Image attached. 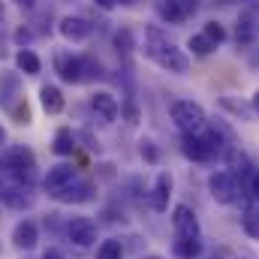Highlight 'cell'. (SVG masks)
<instances>
[{"mask_svg":"<svg viewBox=\"0 0 259 259\" xmlns=\"http://www.w3.org/2000/svg\"><path fill=\"white\" fill-rule=\"evenodd\" d=\"M145 36H148L145 52H148V58L160 66V69L175 72V75H184V72L190 69V58H187L175 42H169V36H166L160 27H148Z\"/></svg>","mask_w":259,"mask_h":259,"instance_id":"obj_1","label":"cell"},{"mask_svg":"<svg viewBox=\"0 0 259 259\" xmlns=\"http://www.w3.org/2000/svg\"><path fill=\"white\" fill-rule=\"evenodd\" d=\"M220 145H223V139H220L217 130H208V133H202V136H196V133H184L181 151H184V157L193 160V163H208V160L217 157Z\"/></svg>","mask_w":259,"mask_h":259,"instance_id":"obj_2","label":"cell"},{"mask_svg":"<svg viewBox=\"0 0 259 259\" xmlns=\"http://www.w3.org/2000/svg\"><path fill=\"white\" fill-rule=\"evenodd\" d=\"M169 115H172L175 127L181 130V133H199V130L205 127V109L199 103H193V100H175L172 109H169Z\"/></svg>","mask_w":259,"mask_h":259,"instance_id":"obj_3","label":"cell"},{"mask_svg":"<svg viewBox=\"0 0 259 259\" xmlns=\"http://www.w3.org/2000/svg\"><path fill=\"white\" fill-rule=\"evenodd\" d=\"M208 190L214 196V202L232 205L238 199V178H235V172H214L208 178Z\"/></svg>","mask_w":259,"mask_h":259,"instance_id":"obj_4","label":"cell"},{"mask_svg":"<svg viewBox=\"0 0 259 259\" xmlns=\"http://www.w3.org/2000/svg\"><path fill=\"white\" fill-rule=\"evenodd\" d=\"M199 9V0H160L157 3V15L166 21V24H181L187 21Z\"/></svg>","mask_w":259,"mask_h":259,"instance_id":"obj_5","label":"cell"},{"mask_svg":"<svg viewBox=\"0 0 259 259\" xmlns=\"http://www.w3.org/2000/svg\"><path fill=\"white\" fill-rule=\"evenodd\" d=\"M66 235H69L72 244H78V247H91V244L97 241V223H94L91 217H72L69 226H66Z\"/></svg>","mask_w":259,"mask_h":259,"instance_id":"obj_6","label":"cell"},{"mask_svg":"<svg viewBox=\"0 0 259 259\" xmlns=\"http://www.w3.org/2000/svg\"><path fill=\"white\" fill-rule=\"evenodd\" d=\"M172 226H175L178 238H199V220H196L193 208H187V205H178L172 211Z\"/></svg>","mask_w":259,"mask_h":259,"instance_id":"obj_7","label":"cell"},{"mask_svg":"<svg viewBox=\"0 0 259 259\" xmlns=\"http://www.w3.org/2000/svg\"><path fill=\"white\" fill-rule=\"evenodd\" d=\"M58 202H88V199H94V184L91 181H69L66 187H61L58 193H52Z\"/></svg>","mask_w":259,"mask_h":259,"instance_id":"obj_8","label":"cell"},{"mask_svg":"<svg viewBox=\"0 0 259 259\" xmlns=\"http://www.w3.org/2000/svg\"><path fill=\"white\" fill-rule=\"evenodd\" d=\"M91 106H94V112H97L103 121H109V124H112V121L118 118V112H121L115 94H109V91H97V94L91 97Z\"/></svg>","mask_w":259,"mask_h":259,"instance_id":"obj_9","label":"cell"},{"mask_svg":"<svg viewBox=\"0 0 259 259\" xmlns=\"http://www.w3.org/2000/svg\"><path fill=\"white\" fill-rule=\"evenodd\" d=\"M169 196H172V175L160 172L157 181H154V190H151V208L154 211H166L169 208Z\"/></svg>","mask_w":259,"mask_h":259,"instance_id":"obj_10","label":"cell"},{"mask_svg":"<svg viewBox=\"0 0 259 259\" xmlns=\"http://www.w3.org/2000/svg\"><path fill=\"white\" fill-rule=\"evenodd\" d=\"M72 178H75V169H72L69 163H58V166H52V169H49V175L42 178V184H46V190H49V193H58V190L66 187Z\"/></svg>","mask_w":259,"mask_h":259,"instance_id":"obj_11","label":"cell"},{"mask_svg":"<svg viewBox=\"0 0 259 259\" xmlns=\"http://www.w3.org/2000/svg\"><path fill=\"white\" fill-rule=\"evenodd\" d=\"M61 33L72 42H84L91 36V24L81 15H66V18H61Z\"/></svg>","mask_w":259,"mask_h":259,"instance_id":"obj_12","label":"cell"},{"mask_svg":"<svg viewBox=\"0 0 259 259\" xmlns=\"http://www.w3.org/2000/svg\"><path fill=\"white\" fill-rule=\"evenodd\" d=\"M55 66H58V72H61L64 81H69V84H78V81H81V64H78V58H72V55H58V58H55Z\"/></svg>","mask_w":259,"mask_h":259,"instance_id":"obj_13","label":"cell"},{"mask_svg":"<svg viewBox=\"0 0 259 259\" xmlns=\"http://www.w3.org/2000/svg\"><path fill=\"white\" fill-rule=\"evenodd\" d=\"M39 100H42V109H46L49 115H58V112L64 109V94H61V88H55V84H46V88L39 91Z\"/></svg>","mask_w":259,"mask_h":259,"instance_id":"obj_14","label":"cell"},{"mask_svg":"<svg viewBox=\"0 0 259 259\" xmlns=\"http://www.w3.org/2000/svg\"><path fill=\"white\" fill-rule=\"evenodd\" d=\"M12 241H15L18 247L30 250V247L36 244V223H30V220H21V223L15 226V232H12Z\"/></svg>","mask_w":259,"mask_h":259,"instance_id":"obj_15","label":"cell"},{"mask_svg":"<svg viewBox=\"0 0 259 259\" xmlns=\"http://www.w3.org/2000/svg\"><path fill=\"white\" fill-rule=\"evenodd\" d=\"M202 253V241L199 238H178L175 235V256L178 259H196Z\"/></svg>","mask_w":259,"mask_h":259,"instance_id":"obj_16","label":"cell"},{"mask_svg":"<svg viewBox=\"0 0 259 259\" xmlns=\"http://www.w3.org/2000/svg\"><path fill=\"white\" fill-rule=\"evenodd\" d=\"M256 30L259 27H256V15H253V12L244 15V18H238V27H235V39H238V46H241V42L247 46V42L256 36Z\"/></svg>","mask_w":259,"mask_h":259,"instance_id":"obj_17","label":"cell"},{"mask_svg":"<svg viewBox=\"0 0 259 259\" xmlns=\"http://www.w3.org/2000/svg\"><path fill=\"white\" fill-rule=\"evenodd\" d=\"M187 49L193 52L196 58H205V55H211V52H214L217 46H214V42H211V39H208L205 33H193V36L187 39Z\"/></svg>","mask_w":259,"mask_h":259,"instance_id":"obj_18","label":"cell"},{"mask_svg":"<svg viewBox=\"0 0 259 259\" xmlns=\"http://www.w3.org/2000/svg\"><path fill=\"white\" fill-rule=\"evenodd\" d=\"M15 64H18V69H24L27 75H36V72H39V58H36L33 52H27V49H21V52L15 55Z\"/></svg>","mask_w":259,"mask_h":259,"instance_id":"obj_19","label":"cell"},{"mask_svg":"<svg viewBox=\"0 0 259 259\" xmlns=\"http://www.w3.org/2000/svg\"><path fill=\"white\" fill-rule=\"evenodd\" d=\"M78 64H81V81H91V78H100V75H103L100 61H97V58H91V55L78 58Z\"/></svg>","mask_w":259,"mask_h":259,"instance_id":"obj_20","label":"cell"},{"mask_svg":"<svg viewBox=\"0 0 259 259\" xmlns=\"http://www.w3.org/2000/svg\"><path fill=\"white\" fill-rule=\"evenodd\" d=\"M72 148H75V142H72V133L69 130H58V136H55V154H61V157H66V154H72Z\"/></svg>","mask_w":259,"mask_h":259,"instance_id":"obj_21","label":"cell"},{"mask_svg":"<svg viewBox=\"0 0 259 259\" xmlns=\"http://www.w3.org/2000/svg\"><path fill=\"white\" fill-rule=\"evenodd\" d=\"M97 259H124V247H121V241H103L100 250H97Z\"/></svg>","mask_w":259,"mask_h":259,"instance_id":"obj_22","label":"cell"},{"mask_svg":"<svg viewBox=\"0 0 259 259\" xmlns=\"http://www.w3.org/2000/svg\"><path fill=\"white\" fill-rule=\"evenodd\" d=\"M241 223H244V232L250 238H259V208H247L244 217H241Z\"/></svg>","mask_w":259,"mask_h":259,"instance_id":"obj_23","label":"cell"},{"mask_svg":"<svg viewBox=\"0 0 259 259\" xmlns=\"http://www.w3.org/2000/svg\"><path fill=\"white\" fill-rule=\"evenodd\" d=\"M226 166L235 169V172H244V169H247V157H244L238 148H226Z\"/></svg>","mask_w":259,"mask_h":259,"instance_id":"obj_24","label":"cell"},{"mask_svg":"<svg viewBox=\"0 0 259 259\" xmlns=\"http://www.w3.org/2000/svg\"><path fill=\"white\" fill-rule=\"evenodd\" d=\"M202 33H205V36H208V39H211L214 46H220V42L226 39V30H223V24H220V21H208Z\"/></svg>","mask_w":259,"mask_h":259,"instance_id":"obj_25","label":"cell"},{"mask_svg":"<svg viewBox=\"0 0 259 259\" xmlns=\"http://www.w3.org/2000/svg\"><path fill=\"white\" fill-rule=\"evenodd\" d=\"M115 49H118V52H124V55L136 49V42H133V33H130L127 27H121V30L115 33Z\"/></svg>","mask_w":259,"mask_h":259,"instance_id":"obj_26","label":"cell"},{"mask_svg":"<svg viewBox=\"0 0 259 259\" xmlns=\"http://www.w3.org/2000/svg\"><path fill=\"white\" fill-rule=\"evenodd\" d=\"M142 157H148V160H157L160 157V151L154 148V142H142Z\"/></svg>","mask_w":259,"mask_h":259,"instance_id":"obj_27","label":"cell"},{"mask_svg":"<svg viewBox=\"0 0 259 259\" xmlns=\"http://www.w3.org/2000/svg\"><path fill=\"white\" fill-rule=\"evenodd\" d=\"M250 196H253V199L259 202V169L253 172V175H250Z\"/></svg>","mask_w":259,"mask_h":259,"instance_id":"obj_28","label":"cell"},{"mask_svg":"<svg viewBox=\"0 0 259 259\" xmlns=\"http://www.w3.org/2000/svg\"><path fill=\"white\" fill-rule=\"evenodd\" d=\"M94 3H97V6H100L103 12H112V9L118 6V0H94Z\"/></svg>","mask_w":259,"mask_h":259,"instance_id":"obj_29","label":"cell"},{"mask_svg":"<svg viewBox=\"0 0 259 259\" xmlns=\"http://www.w3.org/2000/svg\"><path fill=\"white\" fill-rule=\"evenodd\" d=\"M250 69H259V49L250 52Z\"/></svg>","mask_w":259,"mask_h":259,"instance_id":"obj_30","label":"cell"},{"mask_svg":"<svg viewBox=\"0 0 259 259\" xmlns=\"http://www.w3.org/2000/svg\"><path fill=\"white\" fill-rule=\"evenodd\" d=\"M42 259H66V256L61 253V250H46V256Z\"/></svg>","mask_w":259,"mask_h":259,"instance_id":"obj_31","label":"cell"},{"mask_svg":"<svg viewBox=\"0 0 259 259\" xmlns=\"http://www.w3.org/2000/svg\"><path fill=\"white\" fill-rule=\"evenodd\" d=\"M253 112H256V115H259V91H256V94H253Z\"/></svg>","mask_w":259,"mask_h":259,"instance_id":"obj_32","label":"cell"},{"mask_svg":"<svg viewBox=\"0 0 259 259\" xmlns=\"http://www.w3.org/2000/svg\"><path fill=\"white\" fill-rule=\"evenodd\" d=\"M18 6H33V0H15Z\"/></svg>","mask_w":259,"mask_h":259,"instance_id":"obj_33","label":"cell"},{"mask_svg":"<svg viewBox=\"0 0 259 259\" xmlns=\"http://www.w3.org/2000/svg\"><path fill=\"white\" fill-rule=\"evenodd\" d=\"M238 259H256V256H250V253H238Z\"/></svg>","mask_w":259,"mask_h":259,"instance_id":"obj_34","label":"cell"},{"mask_svg":"<svg viewBox=\"0 0 259 259\" xmlns=\"http://www.w3.org/2000/svg\"><path fill=\"white\" fill-rule=\"evenodd\" d=\"M118 3H124V6H133V3H136V0H118Z\"/></svg>","mask_w":259,"mask_h":259,"instance_id":"obj_35","label":"cell"},{"mask_svg":"<svg viewBox=\"0 0 259 259\" xmlns=\"http://www.w3.org/2000/svg\"><path fill=\"white\" fill-rule=\"evenodd\" d=\"M3 139H6V133H3V127H0V145H3Z\"/></svg>","mask_w":259,"mask_h":259,"instance_id":"obj_36","label":"cell"},{"mask_svg":"<svg viewBox=\"0 0 259 259\" xmlns=\"http://www.w3.org/2000/svg\"><path fill=\"white\" fill-rule=\"evenodd\" d=\"M145 259H160V256H145Z\"/></svg>","mask_w":259,"mask_h":259,"instance_id":"obj_37","label":"cell"},{"mask_svg":"<svg viewBox=\"0 0 259 259\" xmlns=\"http://www.w3.org/2000/svg\"><path fill=\"white\" fill-rule=\"evenodd\" d=\"M241 3H250V0H241Z\"/></svg>","mask_w":259,"mask_h":259,"instance_id":"obj_38","label":"cell"},{"mask_svg":"<svg viewBox=\"0 0 259 259\" xmlns=\"http://www.w3.org/2000/svg\"><path fill=\"white\" fill-rule=\"evenodd\" d=\"M214 259H217V256H214Z\"/></svg>","mask_w":259,"mask_h":259,"instance_id":"obj_39","label":"cell"}]
</instances>
